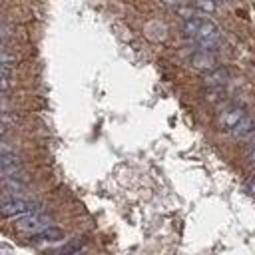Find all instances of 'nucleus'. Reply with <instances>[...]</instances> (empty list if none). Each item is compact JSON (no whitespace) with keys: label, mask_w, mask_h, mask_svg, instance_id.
<instances>
[{"label":"nucleus","mask_w":255,"mask_h":255,"mask_svg":"<svg viewBox=\"0 0 255 255\" xmlns=\"http://www.w3.org/2000/svg\"><path fill=\"white\" fill-rule=\"evenodd\" d=\"M183 36L193 40L197 44V48H201L205 52L217 48L219 40H221L215 22L209 18H199V16L183 22Z\"/></svg>","instance_id":"1"},{"label":"nucleus","mask_w":255,"mask_h":255,"mask_svg":"<svg viewBox=\"0 0 255 255\" xmlns=\"http://www.w3.org/2000/svg\"><path fill=\"white\" fill-rule=\"evenodd\" d=\"M2 215L6 219H12V217H24L28 213H34L38 211V203L30 201V199H24V197H18V195H6L2 199V207H0Z\"/></svg>","instance_id":"2"},{"label":"nucleus","mask_w":255,"mask_h":255,"mask_svg":"<svg viewBox=\"0 0 255 255\" xmlns=\"http://www.w3.org/2000/svg\"><path fill=\"white\" fill-rule=\"evenodd\" d=\"M50 225H52V217H50L48 213H40V211L28 213V215L18 217V219L14 221V229H16V231L30 233V235H34V233H38V231H42V229H46V227H50Z\"/></svg>","instance_id":"3"},{"label":"nucleus","mask_w":255,"mask_h":255,"mask_svg":"<svg viewBox=\"0 0 255 255\" xmlns=\"http://www.w3.org/2000/svg\"><path fill=\"white\" fill-rule=\"evenodd\" d=\"M245 118H247V112H245L243 106H231V108H227V110H223L219 114L217 126L221 129H225V131H233Z\"/></svg>","instance_id":"4"},{"label":"nucleus","mask_w":255,"mask_h":255,"mask_svg":"<svg viewBox=\"0 0 255 255\" xmlns=\"http://www.w3.org/2000/svg\"><path fill=\"white\" fill-rule=\"evenodd\" d=\"M60 239H64V231L60 227H56V225H50V227H46V229L30 235V241L32 243H56Z\"/></svg>","instance_id":"5"},{"label":"nucleus","mask_w":255,"mask_h":255,"mask_svg":"<svg viewBox=\"0 0 255 255\" xmlns=\"http://www.w3.org/2000/svg\"><path fill=\"white\" fill-rule=\"evenodd\" d=\"M253 131H255V120L247 116V118H245V120H243L231 133H233L235 137H249Z\"/></svg>","instance_id":"6"},{"label":"nucleus","mask_w":255,"mask_h":255,"mask_svg":"<svg viewBox=\"0 0 255 255\" xmlns=\"http://www.w3.org/2000/svg\"><path fill=\"white\" fill-rule=\"evenodd\" d=\"M225 72L223 70H211L207 76H205V84L207 86H221L225 82Z\"/></svg>","instance_id":"7"},{"label":"nucleus","mask_w":255,"mask_h":255,"mask_svg":"<svg viewBox=\"0 0 255 255\" xmlns=\"http://www.w3.org/2000/svg\"><path fill=\"white\" fill-rule=\"evenodd\" d=\"M195 8H199L201 12H213L215 10V2L213 0H197Z\"/></svg>","instance_id":"8"},{"label":"nucleus","mask_w":255,"mask_h":255,"mask_svg":"<svg viewBox=\"0 0 255 255\" xmlns=\"http://www.w3.org/2000/svg\"><path fill=\"white\" fill-rule=\"evenodd\" d=\"M247 141H249V145H251V149H255V131H253V133H251V135L247 137Z\"/></svg>","instance_id":"9"},{"label":"nucleus","mask_w":255,"mask_h":255,"mask_svg":"<svg viewBox=\"0 0 255 255\" xmlns=\"http://www.w3.org/2000/svg\"><path fill=\"white\" fill-rule=\"evenodd\" d=\"M249 191H251V193L255 195V177H253V179L249 181Z\"/></svg>","instance_id":"10"},{"label":"nucleus","mask_w":255,"mask_h":255,"mask_svg":"<svg viewBox=\"0 0 255 255\" xmlns=\"http://www.w3.org/2000/svg\"><path fill=\"white\" fill-rule=\"evenodd\" d=\"M249 161H255V149H251V153H249Z\"/></svg>","instance_id":"11"}]
</instances>
